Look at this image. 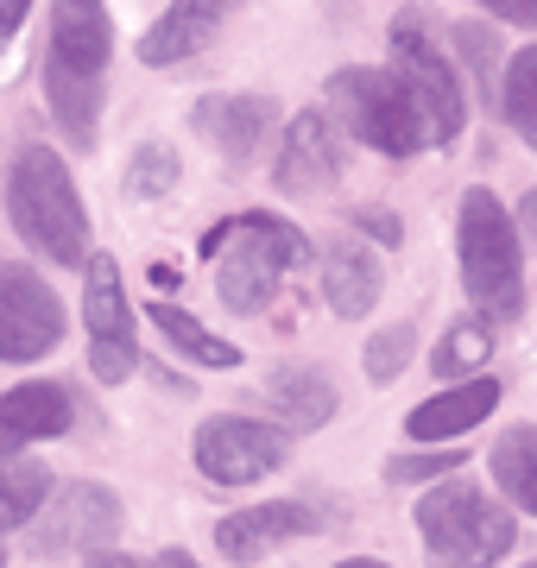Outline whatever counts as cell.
I'll use <instances>...</instances> for the list:
<instances>
[{
  "instance_id": "cell-1",
  "label": "cell",
  "mask_w": 537,
  "mask_h": 568,
  "mask_svg": "<svg viewBox=\"0 0 537 568\" xmlns=\"http://www.w3.org/2000/svg\"><path fill=\"white\" fill-rule=\"evenodd\" d=\"M114 51L102 0H51V51H44V102L58 126L77 145L95 140V114H102V70Z\"/></svg>"
},
{
  "instance_id": "cell-2",
  "label": "cell",
  "mask_w": 537,
  "mask_h": 568,
  "mask_svg": "<svg viewBox=\"0 0 537 568\" xmlns=\"http://www.w3.org/2000/svg\"><path fill=\"white\" fill-rule=\"evenodd\" d=\"M203 253H222V272H215V291H222L227 310H266L278 297L285 272L311 260V241L285 227L278 215H234L227 227H215L203 241Z\"/></svg>"
},
{
  "instance_id": "cell-3",
  "label": "cell",
  "mask_w": 537,
  "mask_h": 568,
  "mask_svg": "<svg viewBox=\"0 0 537 568\" xmlns=\"http://www.w3.org/2000/svg\"><path fill=\"white\" fill-rule=\"evenodd\" d=\"M7 215H13V227H20L51 265H83L89 260V215H83V203H77V183H70L63 159H51L44 145H32V152L13 159Z\"/></svg>"
},
{
  "instance_id": "cell-4",
  "label": "cell",
  "mask_w": 537,
  "mask_h": 568,
  "mask_svg": "<svg viewBox=\"0 0 537 568\" xmlns=\"http://www.w3.org/2000/svg\"><path fill=\"white\" fill-rule=\"evenodd\" d=\"M330 102L342 114V126H348L354 140H367L373 152L412 159L417 145L430 140V121H424L412 82L398 77V70H335Z\"/></svg>"
},
{
  "instance_id": "cell-5",
  "label": "cell",
  "mask_w": 537,
  "mask_h": 568,
  "mask_svg": "<svg viewBox=\"0 0 537 568\" xmlns=\"http://www.w3.org/2000/svg\"><path fill=\"white\" fill-rule=\"evenodd\" d=\"M462 284L487 316H513L525 304V272H518V227L494 203V190L462 196Z\"/></svg>"
},
{
  "instance_id": "cell-6",
  "label": "cell",
  "mask_w": 537,
  "mask_h": 568,
  "mask_svg": "<svg viewBox=\"0 0 537 568\" xmlns=\"http://www.w3.org/2000/svg\"><path fill=\"white\" fill-rule=\"evenodd\" d=\"M417 530L430 556H449V562H487V556H506L513 549V518L499 506H487V493L475 487H436L424 506H417Z\"/></svg>"
},
{
  "instance_id": "cell-7",
  "label": "cell",
  "mask_w": 537,
  "mask_h": 568,
  "mask_svg": "<svg viewBox=\"0 0 537 568\" xmlns=\"http://www.w3.org/2000/svg\"><path fill=\"white\" fill-rule=\"evenodd\" d=\"M291 436L272 424H253V417H209L196 429V467L222 487H247V480H266L272 467H285Z\"/></svg>"
},
{
  "instance_id": "cell-8",
  "label": "cell",
  "mask_w": 537,
  "mask_h": 568,
  "mask_svg": "<svg viewBox=\"0 0 537 568\" xmlns=\"http://www.w3.org/2000/svg\"><path fill=\"white\" fill-rule=\"evenodd\" d=\"M83 323H89V366H95V379L121 386L126 373L140 366V354H133V310H126V291H121V265L108 253L89 260Z\"/></svg>"
},
{
  "instance_id": "cell-9",
  "label": "cell",
  "mask_w": 537,
  "mask_h": 568,
  "mask_svg": "<svg viewBox=\"0 0 537 568\" xmlns=\"http://www.w3.org/2000/svg\"><path fill=\"white\" fill-rule=\"evenodd\" d=\"M63 335V304L58 291L26 272V265H0V361H39Z\"/></svg>"
},
{
  "instance_id": "cell-10",
  "label": "cell",
  "mask_w": 537,
  "mask_h": 568,
  "mask_svg": "<svg viewBox=\"0 0 537 568\" xmlns=\"http://www.w3.org/2000/svg\"><path fill=\"white\" fill-rule=\"evenodd\" d=\"M393 70L412 82L417 108H424V121H430V140H455V133H462V82H455L443 44L424 39V26H417L412 13L393 26Z\"/></svg>"
},
{
  "instance_id": "cell-11",
  "label": "cell",
  "mask_w": 537,
  "mask_h": 568,
  "mask_svg": "<svg viewBox=\"0 0 537 568\" xmlns=\"http://www.w3.org/2000/svg\"><path fill=\"white\" fill-rule=\"evenodd\" d=\"M121 530V499L108 487H89V480H77V487H63L58 499H51V511L39 518V537H32V549L39 556H77V549H102L108 537Z\"/></svg>"
},
{
  "instance_id": "cell-12",
  "label": "cell",
  "mask_w": 537,
  "mask_h": 568,
  "mask_svg": "<svg viewBox=\"0 0 537 568\" xmlns=\"http://www.w3.org/2000/svg\"><path fill=\"white\" fill-rule=\"evenodd\" d=\"M342 178V140H335L330 114H297L285 133V152H278V171L272 183L285 196H323L330 183Z\"/></svg>"
},
{
  "instance_id": "cell-13",
  "label": "cell",
  "mask_w": 537,
  "mask_h": 568,
  "mask_svg": "<svg viewBox=\"0 0 537 568\" xmlns=\"http://www.w3.org/2000/svg\"><path fill=\"white\" fill-rule=\"evenodd\" d=\"M234 7H241V0H171V13L140 39V58L159 63V70H165V63L196 58V51H203V44L227 26Z\"/></svg>"
},
{
  "instance_id": "cell-14",
  "label": "cell",
  "mask_w": 537,
  "mask_h": 568,
  "mask_svg": "<svg viewBox=\"0 0 537 568\" xmlns=\"http://www.w3.org/2000/svg\"><path fill=\"white\" fill-rule=\"evenodd\" d=\"M266 126H272L266 95H203V102H196V133H203L227 164L253 159L260 140H266Z\"/></svg>"
},
{
  "instance_id": "cell-15",
  "label": "cell",
  "mask_w": 537,
  "mask_h": 568,
  "mask_svg": "<svg viewBox=\"0 0 537 568\" xmlns=\"http://www.w3.org/2000/svg\"><path fill=\"white\" fill-rule=\"evenodd\" d=\"M311 530V511L278 499V506H253L241 518H222L215 525V549H222L227 562H253V556H266L272 544H285V537H304Z\"/></svg>"
},
{
  "instance_id": "cell-16",
  "label": "cell",
  "mask_w": 537,
  "mask_h": 568,
  "mask_svg": "<svg viewBox=\"0 0 537 568\" xmlns=\"http://www.w3.org/2000/svg\"><path fill=\"white\" fill-rule=\"evenodd\" d=\"M63 429H70L63 386L0 392V448H26V443H39V436H63Z\"/></svg>"
},
{
  "instance_id": "cell-17",
  "label": "cell",
  "mask_w": 537,
  "mask_h": 568,
  "mask_svg": "<svg viewBox=\"0 0 537 568\" xmlns=\"http://www.w3.org/2000/svg\"><path fill=\"white\" fill-rule=\"evenodd\" d=\"M494 405H499V386H494V379H468V386L424 398V405L412 410V436H417V443L462 436V429H475L480 417H494Z\"/></svg>"
},
{
  "instance_id": "cell-18",
  "label": "cell",
  "mask_w": 537,
  "mask_h": 568,
  "mask_svg": "<svg viewBox=\"0 0 537 568\" xmlns=\"http://www.w3.org/2000/svg\"><path fill=\"white\" fill-rule=\"evenodd\" d=\"M323 297H330L335 316H367L379 304V265H373L367 246H330V265H323Z\"/></svg>"
},
{
  "instance_id": "cell-19",
  "label": "cell",
  "mask_w": 537,
  "mask_h": 568,
  "mask_svg": "<svg viewBox=\"0 0 537 568\" xmlns=\"http://www.w3.org/2000/svg\"><path fill=\"white\" fill-rule=\"evenodd\" d=\"M266 398L278 405L291 429H323L335 417V386L316 373V366H285V373H272Z\"/></svg>"
},
{
  "instance_id": "cell-20",
  "label": "cell",
  "mask_w": 537,
  "mask_h": 568,
  "mask_svg": "<svg viewBox=\"0 0 537 568\" xmlns=\"http://www.w3.org/2000/svg\"><path fill=\"white\" fill-rule=\"evenodd\" d=\"M494 480L525 511H537V429H506L494 448Z\"/></svg>"
},
{
  "instance_id": "cell-21",
  "label": "cell",
  "mask_w": 537,
  "mask_h": 568,
  "mask_svg": "<svg viewBox=\"0 0 537 568\" xmlns=\"http://www.w3.org/2000/svg\"><path fill=\"white\" fill-rule=\"evenodd\" d=\"M152 323L165 328V335H171L178 347H184L190 361H203V366H241V347H234V342H222V335H209V328L196 323L190 310L159 304V310H152Z\"/></svg>"
},
{
  "instance_id": "cell-22",
  "label": "cell",
  "mask_w": 537,
  "mask_h": 568,
  "mask_svg": "<svg viewBox=\"0 0 537 568\" xmlns=\"http://www.w3.org/2000/svg\"><path fill=\"white\" fill-rule=\"evenodd\" d=\"M494 361V323L487 316H462V323L443 335V347H436V373H475V366Z\"/></svg>"
},
{
  "instance_id": "cell-23",
  "label": "cell",
  "mask_w": 537,
  "mask_h": 568,
  "mask_svg": "<svg viewBox=\"0 0 537 568\" xmlns=\"http://www.w3.org/2000/svg\"><path fill=\"white\" fill-rule=\"evenodd\" d=\"M44 493H51L44 467H0V537L20 530L26 518L44 506Z\"/></svg>"
},
{
  "instance_id": "cell-24",
  "label": "cell",
  "mask_w": 537,
  "mask_h": 568,
  "mask_svg": "<svg viewBox=\"0 0 537 568\" xmlns=\"http://www.w3.org/2000/svg\"><path fill=\"white\" fill-rule=\"evenodd\" d=\"M506 121L537 145V51H518L506 70Z\"/></svg>"
},
{
  "instance_id": "cell-25",
  "label": "cell",
  "mask_w": 537,
  "mask_h": 568,
  "mask_svg": "<svg viewBox=\"0 0 537 568\" xmlns=\"http://www.w3.org/2000/svg\"><path fill=\"white\" fill-rule=\"evenodd\" d=\"M412 347H417V328H412V323L379 328V335L367 342V379H373V386L398 379V373H405V361H412Z\"/></svg>"
},
{
  "instance_id": "cell-26",
  "label": "cell",
  "mask_w": 537,
  "mask_h": 568,
  "mask_svg": "<svg viewBox=\"0 0 537 568\" xmlns=\"http://www.w3.org/2000/svg\"><path fill=\"white\" fill-rule=\"evenodd\" d=\"M178 183V152L171 145H140L133 152V171H126V190L133 196H165Z\"/></svg>"
},
{
  "instance_id": "cell-27",
  "label": "cell",
  "mask_w": 537,
  "mask_h": 568,
  "mask_svg": "<svg viewBox=\"0 0 537 568\" xmlns=\"http://www.w3.org/2000/svg\"><path fill=\"white\" fill-rule=\"evenodd\" d=\"M449 467H462V455H398V462H386V480H430V474H449Z\"/></svg>"
},
{
  "instance_id": "cell-28",
  "label": "cell",
  "mask_w": 537,
  "mask_h": 568,
  "mask_svg": "<svg viewBox=\"0 0 537 568\" xmlns=\"http://www.w3.org/2000/svg\"><path fill=\"white\" fill-rule=\"evenodd\" d=\"M354 222L367 227L373 241H386V246H398V234H405V227H398L393 215H386V209H361V215H354Z\"/></svg>"
},
{
  "instance_id": "cell-29",
  "label": "cell",
  "mask_w": 537,
  "mask_h": 568,
  "mask_svg": "<svg viewBox=\"0 0 537 568\" xmlns=\"http://www.w3.org/2000/svg\"><path fill=\"white\" fill-rule=\"evenodd\" d=\"M487 13H499V20H513V26H537V0H480Z\"/></svg>"
},
{
  "instance_id": "cell-30",
  "label": "cell",
  "mask_w": 537,
  "mask_h": 568,
  "mask_svg": "<svg viewBox=\"0 0 537 568\" xmlns=\"http://www.w3.org/2000/svg\"><path fill=\"white\" fill-rule=\"evenodd\" d=\"M26 13H32V0H0V39H13L26 26Z\"/></svg>"
},
{
  "instance_id": "cell-31",
  "label": "cell",
  "mask_w": 537,
  "mask_h": 568,
  "mask_svg": "<svg viewBox=\"0 0 537 568\" xmlns=\"http://www.w3.org/2000/svg\"><path fill=\"white\" fill-rule=\"evenodd\" d=\"M518 215H525V227H531V241H537V190L525 196V209H518Z\"/></svg>"
}]
</instances>
